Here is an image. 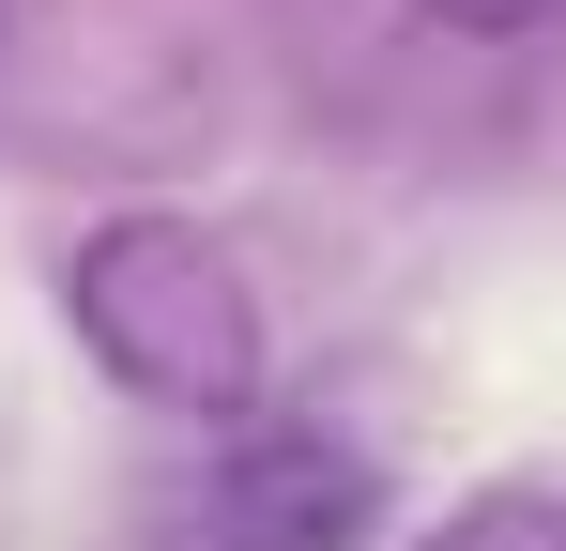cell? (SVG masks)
Returning <instances> with one entry per match:
<instances>
[{
  "label": "cell",
  "mask_w": 566,
  "mask_h": 551,
  "mask_svg": "<svg viewBox=\"0 0 566 551\" xmlns=\"http://www.w3.org/2000/svg\"><path fill=\"white\" fill-rule=\"evenodd\" d=\"M413 31H460V46H505V31H536L552 0H398Z\"/></svg>",
  "instance_id": "4"
},
{
  "label": "cell",
  "mask_w": 566,
  "mask_h": 551,
  "mask_svg": "<svg viewBox=\"0 0 566 551\" xmlns=\"http://www.w3.org/2000/svg\"><path fill=\"white\" fill-rule=\"evenodd\" d=\"M413 551H566V490L552 475H474Z\"/></svg>",
  "instance_id": "3"
},
{
  "label": "cell",
  "mask_w": 566,
  "mask_h": 551,
  "mask_svg": "<svg viewBox=\"0 0 566 551\" xmlns=\"http://www.w3.org/2000/svg\"><path fill=\"white\" fill-rule=\"evenodd\" d=\"M199 521H214V551H368L382 537V459L353 429L245 414L230 445L199 459Z\"/></svg>",
  "instance_id": "2"
},
{
  "label": "cell",
  "mask_w": 566,
  "mask_h": 551,
  "mask_svg": "<svg viewBox=\"0 0 566 551\" xmlns=\"http://www.w3.org/2000/svg\"><path fill=\"white\" fill-rule=\"evenodd\" d=\"M62 322L138 414H245L276 353L230 230H199V215H93L62 261Z\"/></svg>",
  "instance_id": "1"
}]
</instances>
